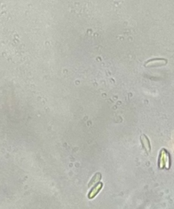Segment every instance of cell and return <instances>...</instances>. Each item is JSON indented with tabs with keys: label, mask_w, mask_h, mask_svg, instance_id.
<instances>
[{
	"label": "cell",
	"mask_w": 174,
	"mask_h": 209,
	"mask_svg": "<svg viewBox=\"0 0 174 209\" xmlns=\"http://www.w3.org/2000/svg\"><path fill=\"white\" fill-rule=\"evenodd\" d=\"M103 187V183H100L97 184L95 187L91 191V192L89 193V199H92L99 192V191L102 189Z\"/></svg>",
	"instance_id": "3"
},
{
	"label": "cell",
	"mask_w": 174,
	"mask_h": 209,
	"mask_svg": "<svg viewBox=\"0 0 174 209\" xmlns=\"http://www.w3.org/2000/svg\"><path fill=\"white\" fill-rule=\"evenodd\" d=\"M141 139V142L143 145V147L144 148V149L146 150V153H150L151 151V146H150V142L148 138L146 136L145 134H142L140 136Z\"/></svg>",
	"instance_id": "2"
},
{
	"label": "cell",
	"mask_w": 174,
	"mask_h": 209,
	"mask_svg": "<svg viewBox=\"0 0 174 209\" xmlns=\"http://www.w3.org/2000/svg\"><path fill=\"white\" fill-rule=\"evenodd\" d=\"M101 174L100 173L96 174L93 177V179H91L90 183H89V187H90L93 186L95 183H97V182H99V181L101 180Z\"/></svg>",
	"instance_id": "5"
},
{
	"label": "cell",
	"mask_w": 174,
	"mask_h": 209,
	"mask_svg": "<svg viewBox=\"0 0 174 209\" xmlns=\"http://www.w3.org/2000/svg\"><path fill=\"white\" fill-rule=\"evenodd\" d=\"M158 165L161 169H169L170 167V156L169 153L165 148H163L160 152Z\"/></svg>",
	"instance_id": "1"
},
{
	"label": "cell",
	"mask_w": 174,
	"mask_h": 209,
	"mask_svg": "<svg viewBox=\"0 0 174 209\" xmlns=\"http://www.w3.org/2000/svg\"><path fill=\"white\" fill-rule=\"evenodd\" d=\"M167 60L163 59H155L150 60L148 62H147L146 64V66H149V65H152V66H156L158 65V63H161V65H163V63H166Z\"/></svg>",
	"instance_id": "4"
}]
</instances>
